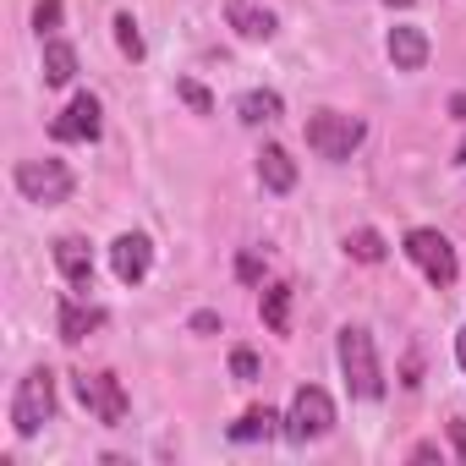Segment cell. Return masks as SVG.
Masks as SVG:
<instances>
[{
    "label": "cell",
    "mask_w": 466,
    "mask_h": 466,
    "mask_svg": "<svg viewBox=\"0 0 466 466\" xmlns=\"http://www.w3.org/2000/svg\"><path fill=\"white\" fill-rule=\"evenodd\" d=\"M77 77V50L66 39H45V83L50 88H66Z\"/></svg>",
    "instance_id": "cell-17"
},
{
    "label": "cell",
    "mask_w": 466,
    "mask_h": 466,
    "mask_svg": "<svg viewBox=\"0 0 466 466\" xmlns=\"http://www.w3.org/2000/svg\"><path fill=\"white\" fill-rule=\"evenodd\" d=\"M390 61H395V72H422L428 66V34L422 28H390Z\"/></svg>",
    "instance_id": "cell-12"
},
{
    "label": "cell",
    "mask_w": 466,
    "mask_h": 466,
    "mask_svg": "<svg viewBox=\"0 0 466 466\" xmlns=\"http://www.w3.org/2000/svg\"><path fill=\"white\" fill-rule=\"evenodd\" d=\"M258 181H264L275 198H286V192L297 187V159H291L280 143H269V148L258 154Z\"/></svg>",
    "instance_id": "cell-14"
},
{
    "label": "cell",
    "mask_w": 466,
    "mask_h": 466,
    "mask_svg": "<svg viewBox=\"0 0 466 466\" xmlns=\"http://www.w3.org/2000/svg\"><path fill=\"white\" fill-rule=\"evenodd\" d=\"M110 269L121 286H143L148 269H154V242L143 237V230H127V237L110 242Z\"/></svg>",
    "instance_id": "cell-8"
},
{
    "label": "cell",
    "mask_w": 466,
    "mask_h": 466,
    "mask_svg": "<svg viewBox=\"0 0 466 466\" xmlns=\"http://www.w3.org/2000/svg\"><path fill=\"white\" fill-rule=\"evenodd\" d=\"M56 329H61L66 346H77V340H88L94 329H105V308H94V302H83V297H66L61 313H56Z\"/></svg>",
    "instance_id": "cell-10"
},
{
    "label": "cell",
    "mask_w": 466,
    "mask_h": 466,
    "mask_svg": "<svg viewBox=\"0 0 466 466\" xmlns=\"http://www.w3.org/2000/svg\"><path fill=\"white\" fill-rule=\"evenodd\" d=\"M116 45H121V56H132V61H143V34H137V23L121 12L116 17Z\"/></svg>",
    "instance_id": "cell-20"
},
{
    "label": "cell",
    "mask_w": 466,
    "mask_h": 466,
    "mask_svg": "<svg viewBox=\"0 0 466 466\" xmlns=\"http://www.w3.org/2000/svg\"><path fill=\"white\" fill-rule=\"evenodd\" d=\"M302 137H308V148H313L319 159H351V154L362 148L368 127H362L357 116H340V110H313L308 127H302Z\"/></svg>",
    "instance_id": "cell-2"
},
{
    "label": "cell",
    "mask_w": 466,
    "mask_h": 466,
    "mask_svg": "<svg viewBox=\"0 0 466 466\" xmlns=\"http://www.w3.org/2000/svg\"><path fill=\"white\" fill-rule=\"evenodd\" d=\"M455 362H461V373H466V324H461V335H455Z\"/></svg>",
    "instance_id": "cell-28"
},
{
    "label": "cell",
    "mask_w": 466,
    "mask_h": 466,
    "mask_svg": "<svg viewBox=\"0 0 466 466\" xmlns=\"http://www.w3.org/2000/svg\"><path fill=\"white\" fill-rule=\"evenodd\" d=\"M72 170H66V159H23L17 165V192L28 198V203H66L72 198Z\"/></svg>",
    "instance_id": "cell-5"
},
{
    "label": "cell",
    "mask_w": 466,
    "mask_h": 466,
    "mask_svg": "<svg viewBox=\"0 0 466 466\" xmlns=\"http://www.w3.org/2000/svg\"><path fill=\"white\" fill-rule=\"evenodd\" d=\"M406 258H411V264H417V269L439 286V291H450V286H455V275H461L450 237H444V230H428V225L406 230Z\"/></svg>",
    "instance_id": "cell-4"
},
{
    "label": "cell",
    "mask_w": 466,
    "mask_h": 466,
    "mask_svg": "<svg viewBox=\"0 0 466 466\" xmlns=\"http://www.w3.org/2000/svg\"><path fill=\"white\" fill-rule=\"evenodd\" d=\"M258 313H264V324H269L275 335H286V329H291V286H269L264 302H258Z\"/></svg>",
    "instance_id": "cell-18"
},
{
    "label": "cell",
    "mask_w": 466,
    "mask_h": 466,
    "mask_svg": "<svg viewBox=\"0 0 466 466\" xmlns=\"http://www.w3.org/2000/svg\"><path fill=\"white\" fill-rule=\"evenodd\" d=\"M230 373H237L242 384H253V379H258V351H248V346H237V351H230Z\"/></svg>",
    "instance_id": "cell-23"
},
{
    "label": "cell",
    "mask_w": 466,
    "mask_h": 466,
    "mask_svg": "<svg viewBox=\"0 0 466 466\" xmlns=\"http://www.w3.org/2000/svg\"><path fill=\"white\" fill-rule=\"evenodd\" d=\"M176 94H181V99H187V105H192L198 116H214V99H208V88H203V83L181 77V83H176Z\"/></svg>",
    "instance_id": "cell-21"
},
{
    "label": "cell",
    "mask_w": 466,
    "mask_h": 466,
    "mask_svg": "<svg viewBox=\"0 0 466 466\" xmlns=\"http://www.w3.org/2000/svg\"><path fill=\"white\" fill-rule=\"evenodd\" d=\"M340 373H346V390L357 400H379L384 395V373H379V351H373V335L346 324L340 329Z\"/></svg>",
    "instance_id": "cell-1"
},
{
    "label": "cell",
    "mask_w": 466,
    "mask_h": 466,
    "mask_svg": "<svg viewBox=\"0 0 466 466\" xmlns=\"http://www.w3.org/2000/svg\"><path fill=\"white\" fill-rule=\"evenodd\" d=\"M50 417H56V373L34 368L12 395V428H17V439H34Z\"/></svg>",
    "instance_id": "cell-3"
},
{
    "label": "cell",
    "mask_w": 466,
    "mask_h": 466,
    "mask_svg": "<svg viewBox=\"0 0 466 466\" xmlns=\"http://www.w3.org/2000/svg\"><path fill=\"white\" fill-rule=\"evenodd\" d=\"M225 23L242 39H275V12L253 6V0H225Z\"/></svg>",
    "instance_id": "cell-13"
},
{
    "label": "cell",
    "mask_w": 466,
    "mask_h": 466,
    "mask_svg": "<svg viewBox=\"0 0 466 466\" xmlns=\"http://www.w3.org/2000/svg\"><path fill=\"white\" fill-rule=\"evenodd\" d=\"M384 6H411V0H384Z\"/></svg>",
    "instance_id": "cell-29"
},
{
    "label": "cell",
    "mask_w": 466,
    "mask_h": 466,
    "mask_svg": "<svg viewBox=\"0 0 466 466\" xmlns=\"http://www.w3.org/2000/svg\"><path fill=\"white\" fill-rule=\"evenodd\" d=\"M77 400H83L105 428L127 422V390H121L116 373H77Z\"/></svg>",
    "instance_id": "cell-7"
},
{
    "label": "cell",
    "mask_w": 466,
    "mask_h": 466,
    "mask_svg": "<svg viewBox=\"0 0 466 466\" xmlns=\"http://www.w3.org/2000/svg\"><path fill=\"white\" fill-rule=\"evenodd\" d=\"M237 275H242L248 286H258V280H264V264H258V253H242V258H237Z\"/></svg>",
    "instance_id": "cell-24"
},
{
    "label": "cell",
    "mask_w": 466,
    "mask_h": 466,
    "mask_svg": "<svg viewBox=\"0 0 466 466\" xmlns=\"http://www.w3.org/2000/svg\"><path fill=\"white\" fill-rule=\"evenodd\" d=\"M56 269L66 275L72 291H88L94 286V253H88V242L83 237H61L56 242Z\"/></svg>",
    "instance_id": "cell-11"
},
{
    "label": "cell",
    "mask_w": 466,
    "mask_h": 466,
    "mask_svg": "<svg viewBox=\"0 0 466 466\" xmlns=\"http://www.w3.org/2000/svg\"><path fill=\"white\" fill-rule=\"evenodd\" d=\"M219 329V313H192V335H214Z\"/></svg>",
    "instance_id": "cell-25"
},
{
    "label": "cell",
    "mask_w": 466,
    "mask_h": 466,
    "mask_svg": "<svg viewBox=\"0 0 466 466\" xmlns=\"http://www.w3.org/2000/svg\"><path fill=\"white\" fill-rule=\"evenodd\" d=\"M335 428V400L319 390V384H302L297 395H291V411H286V433L297 439V444H313V439H324Z\"/></svg>",
    "instance_id": "cell-6"
},
{
    "label": "cell",
    "mask_w": 466,
    "mask_h": 466,
    "mask_svg": "<svg viewBox=\"0 0 466 466\" xmlns=\"http://www.w3.org/2000/svg\"><path fill=\"white\" fill-rule=\"evenodd\" d=\"M450 116H455V121H466V94H450Z\"/></svg>",
    "instance_id": "cell-27"
},
{
    "label": "cell",
    "mask_w": 466,
    "mask_h": 466,
    "mask_svg": "<svg viewBox=\"0 0 466 466\" xmlns=\"http://www.w3.org/2000/svg\"><path fill=\"white\" fill-rule=\"evenodd\" d=\"M450 444H455V455H461V466H466V422H461V417L450 422Z\"/></svg>",
    "instance_id": "cell-26"
},
{
    "label": "cell",
    "mask_w": 466,
    "mask_h": 466,
    "mask_svg": "<svg viewBox=\"0 0 466 466\" xmlns=\"http://www.w3.org/2000/svg\"><path fill=\"white\" fill-rule=\"evenodd\" d=\"M280 411H269V406H253V411H242L237 422H230V439L237 444H258V439H275L280 433Z\"/></svg>",
    "instance_id": "cell-15"
},
{
    "label": "cell",
    "mask_w": 466,
    "mask_h": 466,
    "mask_svg": "<svg viewBox=\"0 0 466 466\" xmlns=\"http://www.w3.org/2000/svg\"><path fill=\"white\" fill-rule=\"evenodd\" d=\"M346 253L357 258V264H384V237H379V230L373 225H362V230H351V237H346Z\"/></svg>",
    "instance_id": "cell-19"
},
{
    "label": "cell",
    "mask_w": 466,
    "mask_h": 466,
    "mask_svg": "<svg viewBox=\"0 0 466 466\" xmlns=\"http://www.w3.org/2000/svg\"><path fill=\"white\" fill-rule=\"evenodd\" d=\"M50 137H56V143H99V99H94V94H77V99L50 121Z\"/></svg>",
    "instance_id": "cell-9"
},
{
    "label": "cell",
    "mask_w": 466,
    "mask_h": 466,
    "mask_svg": "<svg viewBox=\"0 0 466 466\" xmlns=\"http://www.w3.org/2000/svg\"><path fill=\"white\" fill-rule=\"evenodd\" d=\"M237 116H242L248 127H264V121H280V116H286V99H280L275 88H248V94L237 99Z\"/></svg>",
    "instance_id": "cell-16"
},
{
    "label": "cell",
    "mask_w": 466,
    "mask_h": 466,
    "mask_svg": "<svg viewBox=\"0 0 466 466\" xmlns=\"http://www.w3.org/2000/svg\"><path fill=\"white\" fill-rule=\"evenodd\" d=\"M34 28H39V39H56V28H61V0H39Z\"/></svg>",
    "instance_id": "cell-22"
}]
</instances>
